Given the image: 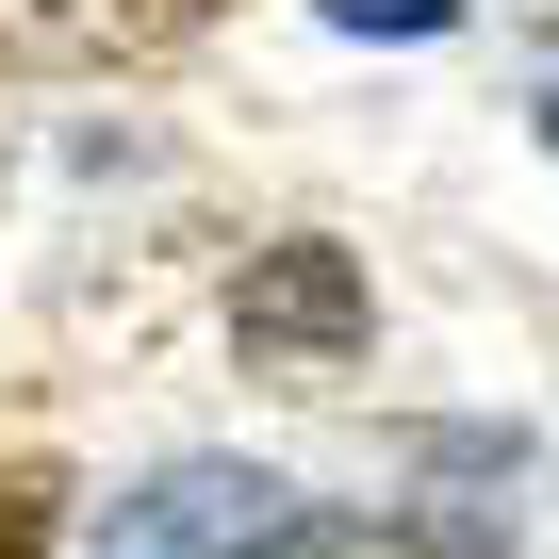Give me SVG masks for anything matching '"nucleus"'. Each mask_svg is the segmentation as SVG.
Listing matches in <instances>:
<instances>
[{"label": "nucleus", "mask_w": 559, "mask_h": 559, "mask_svg": "<svg viewBox=\"0 0 559 559\" xmlns=\"http://www.w3.org/2000/svg\"><path fill=\"white\" fill-rule=\"evenodd\" d=\"M362 330H379V297H362V263H346L330 230H280V247L230 280V362H247V379H346Z\"/></svg>", "instance_id": "f03ea898"}, {"label": "nucleus", "mask_w": 559, "mask_h": 559, "mask_svg": "<svg viewBox=\"0 0 559 559\" xmlns=\"http://www.w3.org/2000/svg\"><path fill=\"white\" fill-rule=\"evenodd\" d=\"M330 17H346V34H444L461 0H330Z\"/></svg>", "instance_id": "39448f33"}, {"label": "nucleus", "mask_w": 559, "mask_h": 559, "mask_svg": "<svg viewBox=\"0 0 559 559\" xmlns=\"http://www.w3.org/2000/svg\"><path fill=\"white\" fill-rule=\"evenodd\" d=\"M50 526H67V477L50 461H0V559H50Z\"/></svg>", "instance_id": "20e7f679"}, {"label": "nucleus", "mask_w": 559, "mask_h": 559, "mask_svg": "<svg viewBox=\"0 0 559 559\" xmlns=\"http://www.w3.org/2000/svg\"><path fill=\"white\" fill-rule=\"evenodd\" d=\"M346 559H510V510H477V493H412V510L362 526Z\"/></svg>", "instance_id": "7ed1b4c3"}, {"label": "nucleus", "mask_w": 559, "mask_h": 559, "mask_svg": "<svg viewBox=\"0 0 559 559\" xmlns=\"http://www.w3.org/2000/svg\"><path fill=\"white\" fill-rule=\"evenodd\" d=\"M116 17H148V34H181V17H214V0H116Z\"/></svg>", "instance_id": "423d86ee"}, {"label": "nucleus", "mask_w": 559, "mask_h": 559, "mask_svg": "<svg viewBox=\"0 0 559 559\" xmlns=\"http://www.w3.org/2000/svg\"><path fill=\"white\" fill-rule=\"evenodd\" d=\"M99 559H330V510L263 461H165L99 510Z\"/></svg>", "instance_id": "f257e3e1"}]
</instances>
